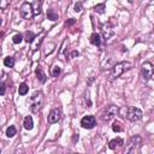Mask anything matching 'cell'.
I'll use <instances>...</instances> for the list:
<instances>
[{"label":"cell","instance_id":"44dd1931","mask_svg":"<svg viewBox=\"0 0 154 154\" xmlns=\"http://www.w3.org/2000/svg\"><path fill=\"white\" fill-rule=\"evenodd\" d=\"M112 130L114 131V132H122L123 131V126H122V124H120V122H114L113 124H112Z\"/></svg>","mask_w":154,"mask_h":154},{"label":"cell","instance_id":"9c48e42d","mask_svg":"<svg viewBox=\"0 0 154 154\" xmlns=\"http://www.w3.org/2000/svg\"><path fill=\"white\" fill-rule=\"evenodd\" d=\"M60 117H61V111H60V108L55 107V108H53V109L49 112V114H48V123H51V124L57 123V122L60 119Z\"/></svg>","mask_w":154,"mask_h":154},{"label":"cell","instance_id":"8992f818","mask_svg":"<svg viewBox=\"0 0 154 154\" xmlns=\"http://www.w3.org/2000/svg\"><path fill=\"white\" fill-rule=\"evenodd\" d=\"M20 16H22L24 19H31V18L34 17V12H32L31 4L24 2V4L20 6Z\"/></svg>","mask_w":154,"mask_h":154},{"label":"cell","instance_id":"277c9868","mask_svg":"<svg viewBox=\"0 0 154 154\" xmlns=\"http://www.w3.org/2000/svg\"><path fill=\"white\" fill-rule=\"evenodd\" d=\"M142 142H143V140H142L141 136H138V135L132 136L130 138L128 146H126L125 152L126 153H136V152H138L140 148H141V146H142Z\"/></svg>","mask_w":154,"mask_h":154},{"label":"cell","instance_id":"8fae6325","mask_svg":"<svg viewBox=\"0 0 154 154\" xmlns=\"http://www.w3.org/2000/svg\"><path fill=\"white\" fill-rule=\"evenodd\" d=\"M123 144H124L123 140L118 137V138H114V140L109 141V143H108V147H109V149H117V148L122 147Z\"/></svg>","mask_w":154,"mask_h":154},{"label":"cell","instance_id":"603a6c76","mask_svg":"<svg viewBox=\"0 0 154 154\" xmlns=\"http://www.w3.org/2000/svg\"><path fill=\"white\" fill-rule=\"evenodd\" d=\"M106 10V6L105 4H97L96 6H94V11L97 12V13H103Z\"/></svg>","mask_w":154,"mask_h":154},{"label":"cell","instance_id":"ac0fdd59","mask_svg":"<svg viewBox=\"0 0 154 154\" xmlns=\"http://www.w3.org/2000/svg\"><path fill=\"white\" fill-rule=\"evenodd\" d=\"M4 65H5L6 67H13V65H14V59H13L12 57H6V58L4 59Z\"/></svg>","mask_w":154,"mask_h":154},{"label":"cell","instance_id":"2e32d148","mask_svg":"<svg viewBox=\"0 0 154 154\" xmlns=\"http://www.w3.org/2000/svg\"><path fill=\"white\" fill-rule=\"evenodd\" d=\"M47 18L51 19V20H57L58 19V13L54 10L49 8V10H47Z\"/></svg>","mask_w":154,"mask_h":154},{"label":"cell","instance_id":"3957f363","mask_svg":"<svg viewBox=\"0 0 154 154\" xmlns=\"http://www.w3.org/2000/svg\"><path fill=\"white\" fill-rule=\"evenodd\" d=\"M42 103H43V94L41 91H35L30 96V109H31V112H34V113L38 112Z\"/></svg>","mask_w":154,"mask_h":154},{"label":"cell","instance_id":"5b68a950","mask_svg":"<svg viewBox=\"0 0 154 154\" xmlns=\"http://www.w3.org/2000/svg\"><path fill=\"white\" fill-rule=\"evenodd\" d=\"M141 76H142V78H143L144 82H148L149 79L153 78V65H152V63L146 61V63L142 64Z\"/></svg>","mask_w":154,"mask_h":154},{"label":"cell","instance_id":"7a4b0ae2","mask_svg":"<svg viewBox=\"0 0 154 154\" xmlns=\"http://www.w3.org/2000/svg\"><path fill=\"white\" fill-rule=\"evenodd\" d=\"M132 67V64L130 61H120V63H116L112 66V71L109 75V81H113L116 78H118L120 75H123L125 71L130 70Z\"/></svg>","mask_w":154,"mask_h":154},{"label":"cell","instance_id":"484cf974","mask_svg":"<svg viewBox=\"0 0 154 154\" xmlns=\"http://www.w3.org/2000/svg\"><path fill=\"white\" fill-rule=\"evenodd\" d=\"M11 4V0H0V8L1 10H6Z\"/></svg>","mask_w":154,"mask_h":154},{"label":"cell","instance_id":"30bf717a","mask_svg":"<svg viewBox=\"0 0 154 154\" xmlns=\"http://www.w3.org/2000/svg\"><path fill=\"white\" fill-rule=\"evenodd\" d=\"M101 30H102V35H103L105 41H108V40L113 36V34H114L113 30H112V26L109 25V23H105V24H102Z\"/></svg>","mask_w":154,"mask_h":154},{"label":"cell","instance_id":"cb8c5ba5","mask_svg":"<svg viewBox=\"0 0 154 154\" xmlns=\"http://www.w3.org/2000/svg\"><path fill=\"white\" fill-rule=\"evenodd\" d=\"M60 72H61V69H60L59 66H57V65H54V66L52 67V71H51V75H52L53 77H58V76L60 75Z\"/></svg>","mask_w":154,"mask_h":154},{"label":"cell","instance_id":"4dcf8cb0","mask_svg":"<svg viewBox=\"0 0 154 154\" xmlns=\"http://www.w3.org/2000/svg\"><path fill=\"white\" fill-rule=\"evenodd\" d=\"M77 55H78V52H77V51H73L70 57H71V58H75V57H77Z\"/></svg>","mask_w":154,"mask_h":154},{"label":"cell","instance_id":"83f0119b","mask_svg":"<svg viewBox=\"0 0 154 154\" xmlns=\"http://www.w3.org/2000/svg\"><path fill=\"white\" fill-rule=\"evenodd\" d=\"M81 11H82V2L77 1L75 4V12H81Z\"/></svg>","mask_w":154,"mask_h":154},{"label":"cell","instance_id":"4fadbf2b","mask_svg":"<svg viewBox=\"0 0 154 154\" xmlns=\"http://www.w3.org/2000/svg\"><path fill=\"white\" fill-rule=\"evenodd\" d=\"M35 73H36V77H37L38 82H41V83H45V82H46L47 77H46V73L43 72V70H42L41 67H37L36 71H35Z\"/></svg>","mask_w":154,"mask_h":154},{"label":"cell","instance_id":"e0dca14e","mask_svg":"<svg viewBox=\"0 0 154 154\" xmlns=\"http://www.w3.org/2000/svg\"><path fill=\"white\" fill-rule=\"evenodd\" d=\"M16 134H17V129H16V126L10 125V126L6 129V136H7V137H13Z\"/></svg>","mask_w":154,"mask_h":154},{"label":"cell","instance_id":"d4e9b609","mask_svg":"<svg viewBox=\"0 0 154 154\" xmlns=\"http://www.w3.org/2000/svg\"><path fill=\"white\" fill-rule=\"evenodd\" d=\"M106 59H107V61L106 60L103 61V63H106V67L105 69H112V66L116 64L114 63V59L113 58H106Z\"/></svg>","mask_w":154,"mask_h":154},{"label":"cell","instance_id":"5bb4252c","mask_svg":"<svg viewBox=\"0 0 154 154\" xmlns=\"http://www.w3.org/2000/svg\"><path fill=\"white\" fill-rule=\"evenodd\" d=\"M23 125H24V129H26V130H31L32 126H34L32 117H31V116H26V117L24 118V123H23Z\"/></svg>","mask_w":154,"mask_h":154},{"label":"cell","instance_id":"d6a6232c","mask_svg":"<svg viewBox=\"0 0 154 154\" xmlns=\"http://www.w3.org/2000/svg\"><path fill=\"white\" fill-rule=\"evenodd\" d=\"M0 23H1V19H0Z\"/></svg>","mask_w":154,"mask_h":154},{"label":"cell","instance_id":"9a60e30c","mask_svg":"<svg viewBox=\"0 0 154 154\" xmlns=\"http://www.w3.org/2000/svg\"><path fill=\"white\" fill-rule=\"evenodd\" d=\"M90 43L94 46H100L101 45V37L97 32H93L90 36Z\"/></svg>","mask_w":154,"mask_h":154},{"label":"cell","instance_id":"7c38bea8","mask_svg":"<svg viewBox=\"0 0 154 154\" xmlns=\"http://www.w3.org/2000/svg\"><path fill=\"white\" fill-rule=\"evenodd\" d=\"M31 7H32L34 16L40 14V13H41V0H35V1L31 4Z\"/></svg>","mask_w":154,"mask_h":154},{"label":"cell","instance_id":"d6986e66","mask_svg":"<svg viewBox=\"0 0 154 154\" xmlns=\"http://www.w3.org/2000/svg\"><path fill=\"white\" fill-rule=\"evenodd\" d=\"M34 38H35V34H34L32 31H26V32H25L24 40H25L28 43H31V42L34 41Z\"/></svg>","mask_w":154,"mask_h":154},{"label":"cell","instance_id":"ba28073f","mask_svg":"<svg viewBox=\"0 0 154 154\" xmlns=\"http://www.w3.org/2000/svg\"><path fill=\"white\" fill-rule=\"evenodd\" d=\"M95 124H96V119H95L94 116H90V114L89 116H84L81 119V125L84 129H93L95 126Z\"/></svg>","mask_w":154,"mask_h":154},{"label":"cell","instance_id":"1f68e13d","mask_svg":"<svg viewBox=\"0 0 154 154\" xmlns=\"http://www.w3.org/2000/svg\"><path fill=\"white\" fill-rule=\"evenodd\" d=\"M132 1H134V0H129V2H132Z\"/></svg>","mask_w":154,"mask_h":154},{"label":"cell","instance_id":"ffe728a7","mask_svg":"<svg viewBox=\"0 0 154 154\" xmlns=\"http://www.w3.org/2000/svg\"><path fill=\"white\" fill-rule=\"evenodd\" d=\"M54 47H55V43H53V42L47 43L46 47H45V54H46V55H47V54H51V53L54 51Z\"/></svg>","mask_w":154,"mask_h":154},{"label":"cell","instance_id":"7402d4cb","mask_svg":"<svg viewBox=\"0 0 154 154\" xmlns=\"http://www.w3.org/2000/svg\"><path fill=\"white\" fill-rule=\"evenodd\" d=\"M28 90H29V87H28L25 83H22V84L19 85L18 93H19V95H25V94L28 93Z\"/></svg>","mask_w":154,"mask_h":154},{"label":"cell","instance_id":"f1b7e54d","mask_svg":"<svg viewBox=\"0 0 154 154\" xmlns=\"http://www.w3.org/2000/svg\"><path fill=\"white\" fill-rule=\"evenodd\" d=\"M6 93V84L4 82H0V95H4Z\"/></svg>","mask_w":154,"mask_h":154},{"label":"cell","instance_id":"f546056e","mask_svg":"<svg viewBox=\"0 0 154 154\" xmlns=\"http://www.w3.org/2000/svg\"><path fill=\"white\" fill-rule=\"evenodd\" d=\"M75 23H76V20H75L73 18H70V19L66 20V25H72V24H75Z\"/></svg>","mask_w":154,"mask_h":154},{"label":"cell","instance_id":"4316f807","mask_svg":"<svg viewBox=\"0 0 154 154\" xmlns=\"http://www.w3.org/2000/svg\"><path fill=\"white\" fill-rule=\"evenodd\" d=\"M12 41H13V43H20V42L23 41V36H22V34H16V35L13 36Z\"/></svg>","mask_w":154,"mask_h":154},{"label":"cell","instance_id":"52a82bcc","mask_svg":"<svg viewBox=\"0 0 154 154\" xmlns=\"http://www.w3.org/2000/svg\"><path fill=\"white\" fill-rule=\"evenodd\" d=\"M118 109H119V107H118V106H114V105L108 106V107L106 108V111H105L103 116H102V119H103V120H106V122L111 120L112 118H114V117L118 114Z\"/></svg>","mask_w":154,"mask_h":154},{"label":"cell","instance_id":"6da1fadb","mask_svg":"<svg viewBox=\"0 0 154 154\" xmlns=\"http://www.w3.org/2000/svg\"><path fill=\"white\" fill-rule=\"evenodd\" d=\"M118 113L123 118H126L130 122H137L143 116V113H142V111L140 108H137V107H126V106L123 107V108H119Z\"/></svg>","mask_w":154,"mask_h":154}]
</instances>
